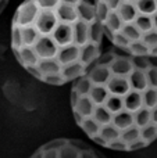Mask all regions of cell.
Wrapping results in <instances>:
<instances>
[{"instance_id": "cell-5", "label": "cell", "mask_w": 157, "mask_h": 158, "mask_svg": "<svg viewBox=\"0 0 157 158\" xmlns=\"http://www.w3.org/2000/svg\"><path fill=\"white\" fill-rule=\"evenodd\" d=\"M8 2H10V0H0V14H2L3 11L6 10V7H7Z\"/></svg>"}, {"instance_id": "cell-2", "label": "cell", "mask_w": 157, "mask_h": 158, "mask_svg": "<svg viewBox=\"0 0 157 158\" xmlns=\"http://www.w3.org/2000/svg\"><path fill=\"white\" fill-rule=\"evenodd\" d=\"M104 31L91 0H24L11 19V50L42 83L64 86L102 56Z\"/></svg>"}, {"instance_id": "cell-4", "label": "cell", "mask_w": 157, "mask_h": 158, "mask_svg": "<svg viewBox=\"0 0 157 158\" xmlns=\"http://www.w3.org/2000/svg\"><path fill=\"white\" fill-rule=\"evenodd\" d=\"M28 158H107L86 142L72 137H58L43 143Z\"/></svg>"}, {"instance_id": "cell-3", "label": "cell", "mask_w": 157, "mask_h": 158, "mask_svg": "<svg viewBox=\"0 0 157 158\" xmlns=\"http://www.w3.org/2000/svg\"><path fill=\"white\" fill-rule=\"evenodd\" d=\"M104 36L114 47L157 57V0H93Z\"/></svg>"}, {"instance_id": "cell-1", "label": "cell", "mask_w": 157, "mask_h": 158, "mask_svg": "<svg viewBox=\"0 0 157 158\" xmlns=\"http://www.w3.org/2000/svg\"><path fill=\"white\" fill-rule=\"evenodd\" d=\"M71 112L93 143L118 153L157 140V57L113 49L71 83Z\"/></svg>"}]
</instances>
